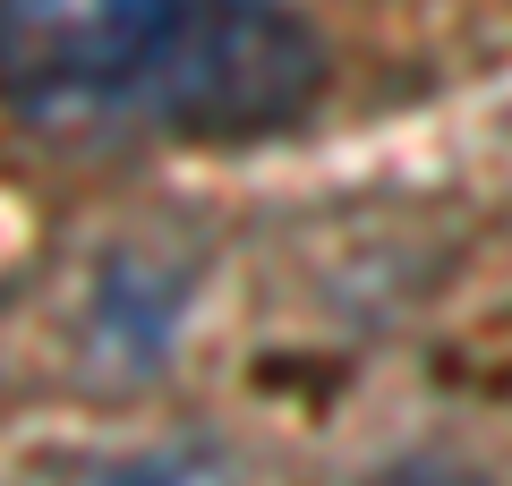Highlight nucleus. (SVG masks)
I'll use <instances>...</instances> for the list:
<instances>
[{"label": "nucleus", "mask_w": 512, "mask_h": 486, "mask_svg": "<svg viewBox=\"0 0 512 486\" xmlns=\"http://www.w3.org/2000/svg\"><path fill=\"white\" fill-rule=\"evenodd\" d=\"M9 111L43 137H256L325 52L291 0H0Z\"/></svg>", "instance_id": "nucleus-1"}, {"label": "nucleus", "mask_w": 512, "mask_h": 486, "mask_svg": "<svg viewBox=\"0 0 512 486\" xmlns=\"http://www.w3.org/2000/svg\"><path fill=\"white\" fill-rule=\"evenodd\" d=\"M180 265H154V256H111L103 282H94V342L120 367H154L171 350V324H180Z\"/></svg>", "instance_id": "nucleus-2"}, {"label": "nucleus", "mask_w": 512, "mask_h": 486, "mask_svg": "<svg viewBox=\"0 0 512 486\" xmlns=\"http://www.w3.org/2000/svg\"><path fill=\"white\" fill-rule=\"evenodd\" d=\"M86 486H231V469L205 444H154V452H128V461L94 469Z\"/></svg>", "instance_id": "nucleus-3"}, {"label": "nucleus", "mask_w": 512, "mask_h": 486, "mask_svg": "<svg viewBox=\"0 0 512 486\" xmlns=\"http://www.w3.org/2000/svg\"><path fill=\"white\" fill-rule=\"evenodd\" d=\"M367 486H487V478L461 469V461H402V469H384V478H367Z\"/></svg>", "instance_id": "nucleus-4"}]
</instances>
